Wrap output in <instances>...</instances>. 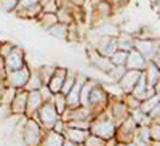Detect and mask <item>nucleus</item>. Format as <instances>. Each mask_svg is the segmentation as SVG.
Wrapping results in <instances>:
<instances>
[{
    "label": "nucleus",
    "instance_id": "f257e3e1",
    "mask_svg": "<svg viewBox=\"0 0 160 146\" xmlns=\"http://www.w3.org/2000/svg\"><path fill=\"white\" fill-rule=\"evenodd\" d=\"M115 122L111 116V111H101L96 116H93V119L88 124V132L93 135H96L102 140H109L115 135Z\"/></svg>",
    "mask_w": 160,
    "mask_h": 146
},
{
    "label": "nucleus",
    "instance_id": "f03ea898",
    "mask_svg": "<svg viewBox=\"0 0 160 146\" xmlns=\"http://www.w3.org/2000/svg\"><path fill=\"white\" fill-rule=\"evenodd\" d=\"M32 119H37V122H40V125L43 128L51 130L53 125L59 119V114L55 108V104H53V101H45V103H42V106L38 108V111L35 112V116Z\"/></svg>",
    "mask_w": 160,
    "mask_h": 146
},
{
    "label": "nucleus",
    "instance_id": "7ed1b4c3",
    "mask_svg": "<svg viewBox=\"0 0 160 146\" xmlns=\"http://www.w3.org/2000/svg\"><path fill=\"white\" fill-rule=\"evenodd\" d=\"M109 101V95L99 84H95L90 90V95H88V108L91 109L93 116H95V109H98V112H101L106 106H108Z\"/></svg>",
    "mask_w": 160,
    "mask_h": 146
},
{
    "label": "nucleus",
    "instance_id": "20e7f679",
    "mask_svg": "<svg viewBox=\"0 0 160 146\" xmlns=\"http://www.w3.org/2000/svg\"><path fill=\"white\" fill-rule=\"evenodd\" d=\"M29 74H31V69L28 64H24L22 68L16 69V71H10V72H5V77H3V84L5 87H10V88H22L26 85L29 79Z\"/></svg>",
    "mask_w": 160,
    "mask_h": 146
},
{
    "label": "nucleus",
    "instance_id": "39448f33",
    "mask_svg": "<svg viewBox=\"0 0 160 146\" xmlns=\"http://www.w3.org/2000/svg\"><path fill=\"white\" fill-rule=\"evenodd\" d=\"M136 128L138 125L135 124V121L128 116L127 119H123L117 127H115V140L117 143H131L136 137Z\"/></svg>",
    "mask_w": 160,
    "mask_h": 146
},
{
    "label": "nucleus",
    "instance_id": "423d86ee",
    "mask_svg": "<svg viewBox=\"0 0 160 146\" xmlns=\"http://www.w3.org/2000/svg\"><path fill=\"white\" fill-rule=\"evenodd\" d=\"M26 64V58H24V51L22 48L19 47H13L10 50V53L3 58V66H5V72H10V71H16L19 68Z\"/></svg>",
    "mask_w": 160,
    "mask_h": 146
},
{
    "label": "nucleus",
    "instance_id": "0eeeda50",
    "mask_svg": "<svg viewBox=\"0 0 160 146\" xmlns=\"http://www.w3.org/2000/svg\"><path fill=\"white\" fill-rule=\"evenodd\" d=\"M133 48L136 51H139L148 61H151L154 53L158 51V39L154 40V39H138V37H135V47Z\"/></svg>",
    "mask_w": 160,
    "mask_h": 146
},
{
    "label": "nucleus",
    "instance_id": "6e6552de",
    "mask_svg": "<svg viewBox=\"0 0 160 146\" xmlns=\"http://www.w3.org/2000/svg\"><path fill=\"white\" fill-rule=\"evenodd\" d=\"M42 140V128L38 127L35 119L26 117V128H24V141L29 146H37Z\"/></svg>",
    "mask_w": 160,
    "mask_h": 146
},
{
    "label": "nucleus",
    "instance_id": "1a4fd4ad",
    "mask_svg": "<svg viewBox=\"0 0 160 146\" xmlns=\"http://www.w3.org/2000/svg\"><path fill=\"white\" fill-rule=\"evenodd\" d=\"M117 50V42L115 37H109V35H98V40L95 44V51L101 56H111L112 53Z\"/></svg>",
    "mask_w": 160,
    "mask_h": 146
},
{
    "label": "nucleus",
    "instance_id": "9d476101",
    "mask_svg": "<svg viewBox=\"0 0 160 146\" xmlns=\"http://www.w3.org/2000/svg\"><path fill=\"white\" fill-rule=\"evenodd\" d=\"M139 76H141V71L127 69L125 74L122 76V79H120V81L117 82L118 87H120V90H122L125 95H130V93H131V90L135 88V85H136V82H138Z\"/></svg>",
    "mask_w": 160,
    "mask_h": 146
},
{
    "label": "nucleus",
    "instance_id": "9b49d317",
    "mask_svg": "<svg viewBox=\"0 0 160 146\" xmlns=\"http://www.w3.org/2000/svg\"><path fill=\"white\" fill-rule=\"evenodd\" d=\"M26 101H28V91H26L24 88L16 90L15 96H13L11 101H10V112L24 116L26 114Z\"/></svg>",
    "mask_w": 160,
    "mask_h": 146
},
{
    "label": "nucleus",
    "instance_id": "f8f14e48",
    "mask_svg": "<svg viewBox=\"0 0 160 146\" xmlns=\"http://www.w3.org/2000/svg\"><path fill=\"white\" fill-rule=\"evenodd\" d=\"M43 103V98L40 95V90H32V91H28V101H26V117L28 119H32L35 116V112L38 111V108L42 106Z\"/></svg>",
    "mask_w": 160,
    "mask_h": 146
},
{
    "label": "nucleus",
    "instance_id": "ddd939ff",
    "mask_svg": "<svg viewBox=\"0 0 160 146\" xmlns=\"http://www.w3.org/2000/svg\"><path fill=\"white\" fill-rule=\"evenodd\" d=\"M148 60H146L139 51H136L135 48L130 50L127 53V61H125V68L127 69H135V71H144V68L148 66Z\"/></svg>",
    "mask_w": 160,
    "mask_h": 146
},
{
    "label": "nucleus",
    "instance_id": "4468645a",
    "mask_svg": "<svg viewBox=\"0 0 160 146\" xmlns=\"http://www.w3.org/2000/svg\"><path fill=\"white\" fill-rule=\"evenodd\" d=\"M66 72H68V69H66V68H58V66H56L55 72L51 74V77H50V81H48L47 87H48V90L51 91L53 95H55V93H59V91H61V87H62V82H64V77H66Z\"/></svg>",
    "mask_w": 160,
    "mask_h": 146
},
{
    "label": "nucleus",
    "instance_id": "2eb2a0df",
    "mask_svg": "<svg viewBox=\"0 0 160 146\" xmlns=\"http://www.w3.org/2000/svg\"><path fill=\"white\" fill-rule=\"evenodd\" d=\"M88 133H90V132H88V130H83V128L66 127V128H64V132H62V137L78 144V143H83V141H85V138L88 137Z\"/></svg>",
    "mask_w": 160,
    "mask_h": 146
},
{
    "label": "nucleus",
    "instance_id": "dca6fc26",
    "mask_svg": "<svg viewBox=\"0 0 160 146\" xmlns=\"http://www.w3.org/2000/svg\"><path fill=\"white\" fill-rule=\"evenodd\" d=\"M111 116H112V119H114L115 125H118L120 122L123 121V119H127V117L130 116V111H128L127 104H125L123 101H115V103L112 104Z\"/></svg>",
    "mask_w": 160,
    "mask_h": 146
},
{
    "label": "nucleus",
    "instance_id": "f3484780",
    "mask_svg": "<svg viewBox=\"0 0 160 146\" xmlns=\"http://www.w3.org/2000/svg\"><path fill=\"white\" fill-rule=\"evenodd\" d=\"M144 77H146V84H148V87H154L155 84L160 82V72H158V66H155L154 63H148V66L144 68Z\"/></svg>",
    "mask_w": 160,
    "mask_h": 146
},
{
    "label": "nucleus",
    "instance_id": "a211bd4d",
    "mask_svg": "<svg viewBox=\"0 0 160 146\" xmlns=\"http://www.w3.org/2000/svg\"><path fill=\"white\" fill-rule=\"evenodd\" d=\"M115 42H117V50L130 51L135 47V35L127 32H118V35L115 37Z\"/></svg>",
    "mask_w": 160,
    "mask_h": 146
},
{
    "label": "nucleus",
    "instance_id": "6ab92c4d",
    "mask_svg": "<svg viewBox=\"0 0 160 146\" xmlns=\"http://www.w3.org/2000/svg\"><path fill=\"white\" fill-rule=\"evenodd\" d=\"M42 87H43V84H42V79H40L37 69H31L29 79H28V82H26V85L22 88L26 91H32V90H40Z\"/></svg>",
    "mask_w": 160,
    "mask_h": 146
},
{
    "label": "nucleus",
    "instance_id": "aec40b11",
    "mask_svg": "<svg viewBox=\"0 0 160 146\" xmlns=\"http://www.w3.org/2000/svg\"><path fill=\"white\" fill-rule=\"evenodd\" d=\"M68 32H69V26L62 23H55L51 28H48V34H51L56 39H62V40H68Z\"/></svg>",
    "mask_w": 160,
    "mask_h": 146
},
{
    "label": "nucleus",
    "instance_id": "412c9836",
    "mask_svg": "<svg viewBox=\"0 0 160 146\" xmlns=\"http://www.w3.org/2000/svg\"><path fill=\"white\" fill-rule=\"evenodd\" d=\"M62 141H64V137L61 133H56L55 130H50L43 137V141L40 146H62Z\"/></svg>",
    "mask_w": 160,
    "mask_h": 146
},
{
    "label": "nucleus",
    "instance_id": "4be33fe9",
    "mask_svg": "<svg viewBox=\"0 0 160 146\" xmlns=\"http://www.w3.org/2000/svg\"><path fill=\"white\" fill-rule=\"evenodd\" d=\"M37 21L45 31H48V28L58 23V18H56V13H40V16H37Z\"/></svg>",
    "mask_w": 160,
    "mask_h": 146
},
{
    "label": "nucleus",
    "instance_id": "5701e85b",
    "mask_svg": "<svg viewBox=\"0 0 160 146\" xmlns=\"http://www.w3.org/2000/svg\"><path fill=\"white\" fill-rule=\"evenodd\" d=\"M158 101H160V95H154V96H149L139 103V109L144 112V114H149L155 106H158Z\"/></svg>",
    "mask_w": 160,
    "mask_h": 146
},
{
    "label": "nucleus",
    "instance_id": "b1692460",
    "mask_svg": "<svg viewBox=\"0 0 160 146\" xmlns=\"http://www.w3.org/2000/svg\"><path fill=\"white\" fill-rule=\"evenodd\" d=\"M75 79H77V72L68 69V72H66V77H64V82H62V87H61V93H62V95H66V93H68V91L72 88V85L75 84Z\"/></svg>",
    "mask_w": 160,
    "mask_h": 146
},
{
    "label": "nucleus",
    "instance_id": "393cba45",
    "mask_svg": "<svg viewBox=\"0 0 160 146\" xmlns=\"http://www.w3.org/2000/svg\"><path fill=\"white\" fill-rule=\"evenodd\" d=\"M127 53L128 51H123V50H115L112 55L109 56V61L112 66H125V61H127Z\"/></svg>",
    "mask_w": 160,
    "mask_h": 146
},
{
    "label": "nucleus",
    "instance_id": "a878e982",
    "mask_svg": "<svg viewBox=\"0 0 160 146\" xmlns=\"http://www.w3.org/2000/svg\"><path fill=\"white\" fill-rule=\"evenodd\" d=\"M51 101H53V104H55V108H56V111H58L59 116L66 111V108H68V104H66V95H62L61 91L53 95V100Z\"/></svg>",
    "mask_w": 160,
    "mask_h": 146
},
{
    "label": "nucleus",
    "instance_id": "bb28decb",
    "mask_svg": "<svg viewBox=\"0 0 160 146\" xmlns=\"http://www.w3.org/2000/svg\"><path fill=\"white\" fill-rule=\"evenodd\" d=\"M55 69H56V66H42V68L37 69V72H38L40 79H42V84H43V85L48 84L50 77H51L53 72H55Z\"/></svg>",
    "mask_w": 160,
    "mask_h": 146
},
{
    "label": "nucleus",
    "instance_id": "cd10ccee",
    "mask_svg": "<svg viewBox=\"0 0 160 146\" xmlns=\"http://www.w3.org/2000/svg\"><path fill=\"white\" fill-rule=\"evenodd\" d=\"M125 71H127L125 66H112V68H111L108 72H106V74H108V76L112 79V81L118 82L120 79H122V76L125 74Z\"/></svg>",
    "mask_w": 160,
    "mask_h": 146
},
{
    "label": "nucleus",
    "instance_id": "c85d7f7f",
    "mask_svg": "<svg viewBox=\"0 0 160 146\" xmlns=\"http://www.w3.org/2000/svg\"><path fill=\"white\" fill-rule=\"evenodd\" d=\"M85 146H106V140L96 137V135H93V133H88V137L85 138L83 141Z\"/></svg>",
    "mask_w": 160,
    "mask_h": 146
},
{
    "label": "nucleus",
    "instance_id": "c756f323",
    "mask_svg": "<svg viewBox=\"0 0 160 146\" xmlns=\"http://www.w3.org/2000/svg\"><path fill=\"white\" fill-rule=\"evenodd\" d=\"M18 5V0H0V8L3 11H15Z\"/></svg>",
    "mask_w": 160,
    "mask_h": 146
},
{
    "label": "nucleus",
    "instance_id": "7c9ffc66",
    "mask_svg": "<svg viewBox=\"0 0 160 146\" xmlns=\"http://www.w3.org/2000/svg\"><path fill=\"white\" fill-rule=\"evenodd\" d=\"M13 47H15V45H13V44H10V42H5V44H2V45H0V56H2V58H5V56L8 55V53H10V50H11Z\"/></svg>",
    "mask_w": 160,
    "mask_h": 146
},
{
    "label": "nucleus",
    "instance_id": "2f4dec72",
    "mask_svg": "<svg viewBox=\"0 0 160 146\" xmlns=\"http://www.w3.org/2000/svg\"><path fill=\"white\" fill-rule=\"evenodd\" d=\"M158 5H160V0H151V7L152 10H155L157 15H158Z\"/></svg>",
    "mask_w": 160,
    "mask_h": 146
},
{
    "label": "nucleus",
    "instance_id": "473e14b6",
    "mask_svg": "<svg viewBox=\"0 0 160 146\" xmlns=\"http://www.w3.org/2000/svg\"><path fill=\"white\" fill-rule=\"evenodd\" d=\"M77 143H74V141H71V140H68V138H64V141H62V146H75Z\"/></svg>",
    "mask_w": 160,
    "mask_h": 146
},
{
    "label": "nucleus",
    "instance_id": "72a5a7b5",
    "mask_svg": "<svg viewBox=\"0 0 160 146\" xmlns=\"http://www.w3.org/2000/svg\"><path fill=\"white\" fill-rule=\"evenodd\" d=\"M3 87H5V84H3V77H2V76H0V90H2Z\"/></svg>",
    "mask_w": 160,
    "mask_h": 146
}]
</instances>
